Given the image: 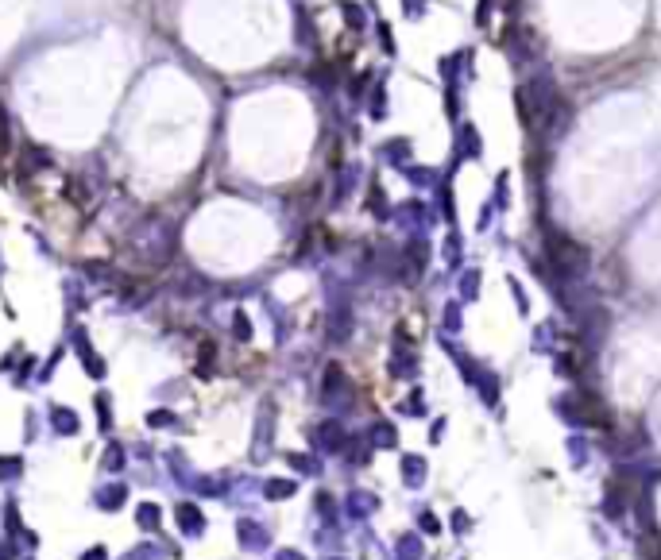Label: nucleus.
<instances>
[{
	"label": "nucleus",
	"mask_w": 661,
	"mask_h": 560,
	"mask_svg": "<svg viewBox=\"0 0 661 560\" xmlns=\"http://www.w3.org/2000/svg\"><path fill=\"white\" fill-rule=\"evenodd\" d=\"M545 252H549L553 266H557L565 279H576V274L588 271V252H584L580 244H572V239H565V236H549Z\"/></svg>",
	"instance_id": "obj_1"
},
{
	"label": "nucleus",
	"mask_w": 661,
	"mask_h": 560,
	"mask_svg": "<svg viewBox=\"0 0 661 560\" xmlns=\"http://www.w3.org/2000/svg\"><path fill=\"white\" fill-rule=\"evenodd\" d=\"M345 16H348V23H356V28H360V23H364V16L356 12V4H345Z\"/></svg>",
	"instance_id": "obj_2"
}]
</instances>
